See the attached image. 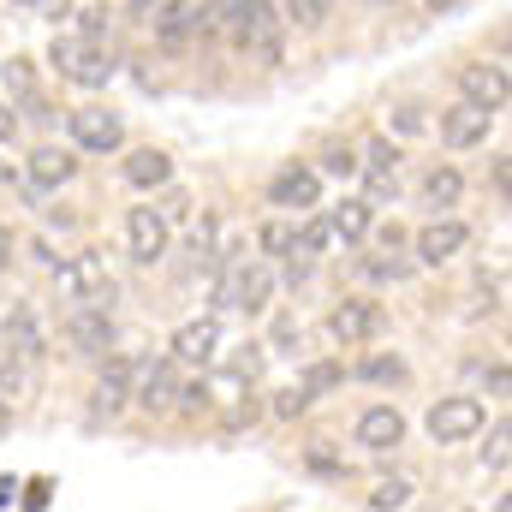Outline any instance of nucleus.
Wrapping results in <instances>:
<instances>
[{
  "instance_id": "f257e3e1",
  "label": "nucleus",
  "mask_w": 512,
  "mask_h": 512,
  "mask_svg": "<svg viewBox=\"0 0 512 512\" xmlns=\"http://www.w3.org/2000/svg\"><path fill=\"white\" fill-rule=\"evenodd\" d=\"M209 12H215V24H221L239 48H256L262 60H274L280 24H274V6H268V0H215Z\"/></svg>"
},
{
  "instance_id": "f03ea898",
  "label": "nucleus",
  "mask_w": 512,
  "mask_h": 512,
  "mask_svg": "<svg viewBox=\"0 0 512 512\" xmlns=\"http://www.w3.org/2000/svg\"><path fill=\"white\" fill-rule=\"evenodd\" d=\"M48 60L60 66V78H72V84H84V90H102V84L114 78V60H108L102 42H90V36H54Z\"/></svg>"
},
{
  "instance_id": "7ed1b4c3",
  "label": "nucleus",
  "mask_w": 512,
  "mask_h": 512,
  "mask_svg": "<svg viewBox=\"0 0 512 512\" xmlns=\"http://www.w3.org/2000/svg\"><path fill=\"white\" fill-rule=\"evenodd\" d=\"M54 280H60V292H66L72 304L114 310V274H108V262L96 251H84V256H72L66 268H54Z\"/></svg>"
},
{
  "instance_id": "20e7f679",
  "label": "nucleus",
  "mask_w": 512,
  "mask_h": 512,
  "mask_svg": "<svg viewBox=\"0 0 512 512\" xmlns=\"http://www.w3.org/2000/svg\"><path fill=\"white\" fill-rule=\"evenodd\" d=\"M483 423H489V411H483V399H471V393H453V399H441V405L429 411V435H435L441 447L471 441Z\"/></svg>"
},
{
  "instance_id": "39448f33",
  "label": "nucleus",
  "mask_w": 512,
  "mask_h": 512,
  "mask_svg": "<svg viewBox=\"0 0 512 512\" xmlns=\"http://www.w3.org/2000/svg\"><path fill=\"white\" fill-rule=\"evenodd\" d=\"M382 328H387V310L370 304V298H346V304H334V316H328V334H334L340 346H364V340H376Z\"/></svg>"
},
{
  "instance_id": "423d86ee",
  "label": "nucleus",
  "mask_w": 512,
  "mask_h": 512,
  "mask_svg": "<svg viewBox=\"0 0 512 512\" xmlns=\"http://www.w3.org/2000/svg\"><path fill=\"white\" fill-rule=\"evenodd\" d=\"M268 292H274V274H268L262 262H233L227 280H221V304H227V310H262Z\"/></svg>"
},
{
  "instance_id": "0eeeda50",
  "label": "nucleus",
  "mask_w": 512,
  "mask_h": 512,
  "mask_svg": "<svg viewBox=\"0 0 512 512\" xmlns=\"http://www.w3.org/2000/svg\"><path fill=\"white\" fill-rule=\"evenodd\" d=\"M268 203H274V209H316V203H322V179L292 161V167H280V173L268 179Z\"/></svg>"
},
{
  "instance_id": "6e6552de",
  "label": "nucleus",
  "mask_w": 512,
  "mask_h": 512,
  "mask_svg": "<svg viewBox=\"0 0 512 512\" xmlns=\"http://www.w3.org/2000/svg\"><path fill=\"white\" fill-rule=\"evenodd\" d=\"M66 340H72L84 358H102V352L114 346V310H90V304H78V310L66 316Z\"/></svg>"
},
{
  "instance_id": "1a4fd4ad",
  "label": "nucleus",
  "mask_w": 512,
  "mask_h": 512,
  "mask_svg": "<svg viewBox=\"0 0 512 512\" xmlns=\"http://www.w3.org/2000/svg\"><path fill=\"white\" fill-rule=\"evenodd\" d=\"M72 143L108 155V149L126 143V126H120V114H108V108H78V114H72Z\"/></svg>"
},
{
  "instance_id": "9d476101",
  "label": "nucleus",
  "mask_w": 512,
  "mask_h": 512,
  "mask_svg": "<svg viewBox=\"0 0 512 512\" xmlns=\"http://www.w3.org/2000/svg\"><path fill=\"white\" fill-rule=\"evenodd\" d=\"M126 245H131L137 262H161V256H167V221L155 215V203L126 209Z\"/></svg>"
},
{
  "instance_id": "9b49d317",
  "label": "nucleus",
  "mask_w": 512,
  "mask_h": 512,
  "mask_svg": "<svg viewBox=\"0 0 512 512\" xmlns=\"http://www.w3.org/2000/svg\"><path fill=\"white\" fill-rule=\"evenodd\" d=\"M495 126V114L489 108H477V102H453L447 114H441V143L447 149H471V143H483Z\"/></svg>"
},
{
  "instance_id": "f8f14e48",
  "label": "nucleus",
  "mask_w": 512,
  "mask_h": 512,
  "mask_svg": "<svg viewBox=\"0 0 512 512\" xmlns=\"http://www.w3.org/2000/svg\"><path fill=\"white\" fill-rule=\"evenodd\" d=\"M179 387H185V382H179V364H173V358H161V364H149V370H143V382H137L131 399L155 417V411H173V405H179Z\"/></svg>"
},
{
  "instance_id": "ddd939ff",
  "label": "nucleus",
  "mask_w": 512,
  "mask_h": 512,
  "mask_svg": "<svg viewBox=\"0 0 512 512\" xmlns=\"http://www.w3.org/2000/svg\"><path fill=\"white\" fill-rule=\"evenodd\" d=\"M459 90H465V102H477V108H489V114H501V102H507V72L501 66H459Z\"/></svg>"
},
{
  "instance_id": "4468645a",
  "label": "nucleus",
  "mask_w": 512,
  "mask_h": 512,
  "mask_svg": "<svg viewBox=\"0 0 512 512\" xmlns=\"http://www.w3.org/2000/svg\"><path fill=\"white\" fill-rule=\"evenodd\" d=\"M465 239H471L465 221H429V227L417 233V262H435V268H441V262H453V256L465 251Z\"/></svg>"
},
{
  "instance_id": "2eb2a0df",
  "label": "nucleus",
  "mask_w": 512,
  "mask_h": 512,
  "mask_svg": "<svg viewBox=\"0 0 512 512\" xmlns=\"http://www.w3.org/2000/svg\"><path fill=\"white\" fill-rule=\"evenodd\" d=\"M399 441H405V417H399L393 405H370V411L358 417V447L387 453V447H399Z\"/></svg>"
},
{
  "instance_id": "dca6fc26",
  "label": "nucleus",
  "mask_w": 512,
  "mask_h": 512,
  "mask_svg": "<svg viewBox=\"0 0 512 512\" xmlns=\"http://www.w3.org/2000/svg\"><path fill=\"white\" fill-rule=\"evenodd\" d=\"M221 352V328L215 322H185L173 334V364H215Z\"/></svg>"
},
{
  "instance_id": "f3484780",
  "label": "nucleus",
  "mask_w": 512,
  "mask_h": 512,
  "mask_svg": "<svg viewBox=\"0 0 512 512\" xmlns=\"http://www.w3.org/2000/svg\"><path fill=\"white\" fill-rule=\"evenodd\" d=\"M358 167H364V179H370V191H393V179H399V149H393V143H387V137H370V143H364V161H358Z\"/></svg>"
},
{
  "instance_id": "a211bd4d",
  "label": "nucleus",
  "mask_w": 512,
  "mask_h": 512,
  "mask_svg": "<svg viewBox=\"0 0 512 512\" xmlns=\"http://www.w3.org/2000/svg\"><path fill=\"white\" fill-rule=\"evenodd\" d=\"M120 173H126V185H137V191H155V185H167V179H173V161H167L161 149H131Z\"/></svg>"
},
{
  "instance_id": "6ab92c4d",
  "label": "nucleus",
  "mask_w": 512,
  "mask_h": 512,
  "mask_svg": "<svg viewBox=\"0 0 512 512\" xmlns=\"http://www.w3.org/2000/svg\"><path fill=\"white\" fill-rule=\"evenodd\" d=\"M6 340H12V352H18L24 364L42 358V328H36V310H30V304H12V310H6Z\"/></svg>"
},
{
  "instance_id": "aec40b11",
  "label": "nucleus",
  "mask_w": 512,
  "mask_h": 512,
  "mask_svg": "<svg viewBox=\"0 0 512 512\" xmlns=\"http://www.w3.org/2000/svg\"><path fill=\"white\" fill-rule=\"evenodd\" d=\"M126 405H131V364L114 358V364L102 370V382H96V411H102V417H120Z\"/></svg>"
},
{
  "instance_id": "412c9836",
  "label": "nucleus",
  "mask_w": 512,
  "mask_h": 512,
  "mask_svg": "<svg viewBox=\"0 0 512 512\" xmlns=\"http://www.w3.org/2000/svg\"><path fill=\"white\" fill-rule=\"evenodd\" d=\"M72 173H78V161H72V149H54V143H48V149H36V155H30V185H42V191H54V185H66Z\"/></svg>"
},
{
  "instance_id": "4be33fe9",
  "label": "nucleus",
  "mask_w": 512,
  "mask_h": 512,
  "mask_svg": "<svg viewBox=\"0 0 512 512\" xmlns=\"http://www.w3.org/2000/svg\"><path fill=\"white\" fill-rule=\"evenodd\" d=\"M155 36L173 48V42H185V36H197V6H185V0H167L161 6V18H155Z\"/></svg>"
},
{
  "instance_id": "5701e85b",
  "label": "nucleus",
  "mask_w": 512,
  "mask_h": 512,
  "mask_svg": "<svg viewBox=\"0 0 512 512\" xmlns=\"http://www.w3.org/2000/svg\"><path fill=\"white\" fill-rule=\"evenodd\" d=\"M376 227V215H370V203H358V197H346L340 209H328V233H340V239H364Z\"/></svg>"
},
{
  "instance_id": "b1692460",
  "label": "nucleus",
  "mask_w": 512,
  "mask_h": 512,
  "mask_svg": "<svg viewBox=\"0 0 512 512\" xmlns=\"http://www.w3.org/2000/svg\"><path fill=\"white\" fill-rule=\"evenodd\" d=\"M459 191H465V179H459L453 167H435V173L423 179V209H453Z\"/></svg>"
},
{
  "instance_id": "393cba45",
  "label": "nucleus",
  "mask_w": 512,
  "mask_h": 512,
  "mask_svg": "<svg viewBox=\"0 0 512 512\" xmlns=\"http://www.w3.org/2000/svg\"><path fill=\"white\" fill-rule=\"evenodd\" d=\"M0 78H6V90H12L30 114H42V96H36V72H30V60H6Z\"/></svg>"
},
{
  "instance_id": "a878e982",
  "label": "nucleus",
  "mask_w": 512,
  "mask_h": 512,
  "mask_svg": "<svg viewBox=\"0 0 512 512\" xmlns=\"http://www.w3.org/2000/svg\"><path fill=\"white\" fill-rule=\"evenodd\" d=\"M358 376H364V382H376V387H399L411 370H405V358H387V352H376V358H364V364H358Z\"/></svg>"
},
{
  "instance_id": "bb28decb",
  "label": "nucleus",
  "mask_w": 512,
  "mask_h": 512,
  "mask_svg": "<svg viewBox=\"0 0 512 512\" xmlns=\"http://www.w3.org/2000/svg\"><path fill=\"white\" fill-rule=\"evenodd\" d=\"M364 274L399 286V280H411V256H405V251H382V256H370V262H364Z\"/></svg>"
},
{
  "instance_id": "cd10ccee",
  "label": "nucleus",
  "mask_w": 512,
  "mask_h": 512,
  "mask_svg": "<svg viewBox=\"0 0 512 512\" xmlns=\"http://www.w3.org/2000/svg\"><path fill=\"white\" fill-rule=\"evenodd\" d=\"M405 501H411V483H405V477H382V483L370 489V507L376 512H393V507H405Z\"/></svg>"
},
{
  "instance_id": "c85d7f7f",
  "label": "nucleus",
  "mask_w": 512,
  "mask_h": 512,
  "mask_svg": "<svg viewBox=\"0 0 512 512\" xmlns=\"http://www.w3.org/2000/svg\"><path fill=\"white\" fill-rule=\"evenodd\" d=\"M292 245H298V233H292L286 221H268V227H262V251L268 256H292Z\"/></svg>"
},
{
  "instance_id": "c756f323",
  "label": "nucleus",
  "mask_w": 512,
  "mask_h": 512,
  "mask_svg": "<svg viewBox=\"0 0 512 512\" xmlns=\"http://www.w3.org/2000/svg\"><path fill=\"white\" fill-rule=\"evenodd\" d=\"M328 239H334V233H328V221H310V227L298 233V245H292V251H298V256H316V251H328Z\"/></svg>"
},
{
  "instance_id": "7c9ffc66",
  "label": "nucleus",
  "mask_w": 512,
  "mask_h": 512,
  "mask_svg": "<svg viewBox=\"0 0 512 512\" xmlns=\"http://www.w3.org/2000/svg\"><path fill=\"white\" fill-rule=\"evenodd\" d=\"M334 382H340V370H334V364H316V370L304 376V387H298V393H304V399H316V393H328Z\"/></svg>"
},
{
  "instance_id": "2f4dec72",
  "label": "nucleus",
  "mask_w": 512,
  "mask_h": 512,
  "mask_svg": "<svg viewBox=\"0 0 512 512\" xmlns=\"http://www.w3.org/2000/svg\"><path fill=\"white\" fill-rule=\"evenodd\" d=\"M18 382H24V358L12 346H0V387H18Z\"/></svg>"
},
{
  "instance_id": "473e14b6",
  "label": "nucleus",
  "mask_w": 512,
  "mask_h": 512,
  "mask_svg": "<svg viewBox=\"0 0 512 512\" xmlns=\"http://www.w3.org/2000/svg\"><path fill=\"white\" fill-rule=\"evenodd\" d=\"M322 167L346 179V173H358V155H352V149H328V155H322Z\"/></svg>"
},
{
  "instance_id": "72a5a7b5",
  "label": "nucleus",
  "mask_w": 512,
  "mask_h": 512,
  "mask_svg": "<svg viewBox=\"0 0 512 512\" xmlns=\"http://www.w3.org/2000/svg\"><path fill=\"white\" fill-rule=\"evenodd\" d=\"M304 405H310V399H304L298 387H286V393H274V417H298Z\"/></svg>"
},
{
  "instance_id": "f704fd0d",
  "label": "nucleus",
  "mask_w": 512,
  "mask_h": 512,
  "mask_svg": "<svg viewBox=\"0 0 512 512\" xmlns=\"http://www.w3.org/2000/svg\"><path fill=\"white\" fill-rule=\"evenodd\" d=\"M102 30H108V12H96V6H90V12H84V30H78V36H90V42H102Z\"/></svg>"
},
{
  "instance_id": "c9c22d12",
  "label": "nucleus",
  "mask_w": 512,
  "mask_h": 512,
  "mask_svg": "<svg viewBox=\"0 0 512 512\" xmlns=\"http://www.w3.org/2000/svg\"><path fill=\"white\" fill-rule=\"evenodd\" d=\"M489 465H507V423H495V447H489Z\"/></svg>"
},
{
  "instance_id": "e433bc0d",
  "label": "nucleus",
  "mask_w": 512,
  "mask_h": 512,
  "mask_svg": "<svg viewBox=\"0 0 512 512\" xmlns=\"http://www.w3.org/2000/svg\"><path fill=\"white\" fill-rule=\"evenodd\" d=\"M399 131H423V114L417 108H399Z\"/></svg>"
},
{
  "instance_id": "4c0bfd02",
  "label": "nucleus",
  "mask_w": 512,
  "mask_h": 512,
  "mask_svg": "<svg viewBox=\"0 0 512 512\" xmlns=\"http://www.w3.org/2000/svg\"><path fill=\"white\" fill-rule=\"evenodd\" d=\"M6 262H12V233L0 227V268H6Z\"/></svg>"
},
{
  "instance_id": "58836bf2",
  "label": "nucleus",
  "mask_w": 512,
  "mask_h": 512,
  "mask_svg": "<svg viewBox=\"0 0 512 512\" xmlns=\"http://www.w3.org/2000/svg\"><path fill=\"white\" fill-rule=\"evenodd\" d=\"M6 429H12V405L0 399V435H6Z\"/></svg>"
},
{
  "instance_id": "ea45409f",
  "label": "nucleus",
  "mask_w": 512,
  "mask_h": 512,
  "mask_svg": "<svg viewBox=\"0 0 512 512\" xmlns=\"http://www.w3.org/2000/svg\"><path fill=\"white\" fill-rule=\"evenodd\" d=\"M0 137H12V114L6 108H0Z\"/></svg>"
},
{
  "instance_id": "a19ab883",
  "label": "nucleus",
  "mask_w": 512,
  "mask_h": 512,
  "mask_svg": "<svg viewBox=\"0 0 512 512\" xmlns=\"http://www.w3.org/2000/svg\"><path fill=\"white\" fill-rule=\"evenodd\" d=\"M131 12H149V6H155V0H126Z\"/></svg>"
},
{
  "instance_id": "79ce46f5",
  "label": "nucleus",
  "mask_w": 512,
  "mask_h": 512,
  "mask_svg": "<svg viewBox=\"0 0 512 512\" xmlns=\"http://www.w3.org/2000/svg\"><path fill=\"white\" fill-rule=\"evenodd\" d=\"M429 6H435V12H441V6H453V0H429Z\"/></svg>"
},
{
  "instance_id": "37998d69",
  "label": "nucleus",
  "mask_w": 512,
  "mask_h": 512,
  "mask_svg": "<svg viewBox=\"0 0 512 512\" xmlns=\"http://www.w3.org/2000/svg\"><path fill=\"white\" fill-rule=\"evenodd\" d=\"M310 6H322V12H328V0H310Z\"/></svg>"
},
{
  "instance_id": "c03bdc74",
  "label": "nucleus",
  "mask_w": 512,
  "mask_h": 512,
  "mask_svg": "<svg viewBox=\"0 0 512 512\" xmlns=\"http://www.w3.org/2000/svg\"><path fill=\"white\" fill-rule=\"evenodd\" d=\"M495 512H512V507H507V501H501V507H495Z\"/></svg>"
},
{
  "instance_id": "a18cd8bd",
  "label": "nucleus",
  "mask_w": 512,
  "mask_h": 512,
  "mask_svg": "<svg viewBox=\"0 0 512 512\" xmlns=\"http://www.w3.org/2000/svg\"><path fill=\"white\" fill-rule=\"evenodd\" d=\"M0 179H6V161H0Z\"/></svg>"
}]
</instances>
